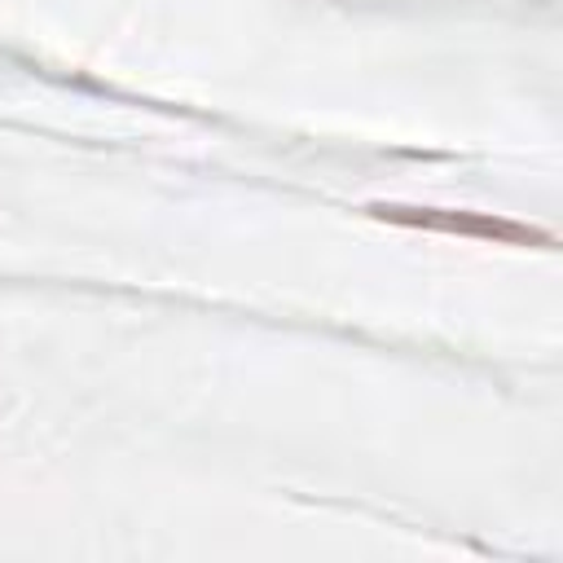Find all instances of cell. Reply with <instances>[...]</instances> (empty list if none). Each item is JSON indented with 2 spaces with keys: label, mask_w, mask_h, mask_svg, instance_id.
Returning <instances> with one entry per match:
<instances>
[{
  "label": "cell",
  "mask_w": 563,
  "mask_h": 563,
  "mask_svg": "<svg viewBox=\"0 0 563 563\" xmlns=\"http://www.w3.org/2000/svg\"><path fill=\"white\" fill-rule=\"evenodd\" d=\"M383 220L396 224H418V229H444V233H479V238H497V242H545L541 233L523 229V224H506V220H488V216H466V211H427V207H374Z\"/></svg>",
  "instance_id": "6da1fadb"
}]
</instances>
